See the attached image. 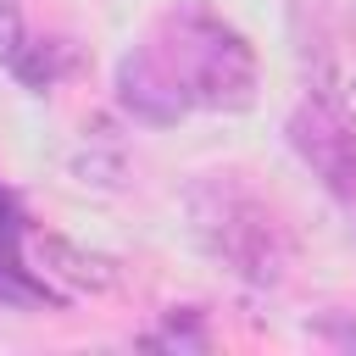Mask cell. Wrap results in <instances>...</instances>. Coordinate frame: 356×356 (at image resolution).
Listing matches in <instances>:
<instances>
[{
  "label": "cell",
  "instance_id": "cell-6",
  "mask_svg": "<svg viewBox=\"0 0 356 356\" xmlns=\"http://www.w3.org/2000/svg\"><path fill=\"white\" fill-rule=\"evenodd\" d=\"M11 67H17V78H22L28 89H56V83L78 67V50H72L67 39H39V44H22Z\"/></svg>",
  "mask_w": 356,
  "mask_h": 356
},
{
  "label": "cell",
  "instance_id": "cell-7",
  "mask_svg": "<svg viewBox=\"0 0 356 356\" xmlns=\"http://www.w3.org/2000/svg\"><path fill=\"white\" fill-rule=\"evenodd\" d=\"M139 345H156V350H206V328H200V312H167L156 334H145Z\"/></svg>",
  "mask_w": 356,
  "mask_h": 356
},
{
  "label": "cell",
  "instance_id": "cell-2",
  "mask_svg": "<svg viewBox=\"0 0 356 356\" xmlns=\"http://www.w3.org/2000/svg\"><path fill=\"white\" fill-rule=\"evenodd\" d=\"M184 211H189V228L206 245V256L222 261L234 278H245V284H278L289 273V261H295L289 228L234 172L195 178L189 195H184Z\"/></svg>",
  "mask_w": 356,
  "mask_h": 356
},
{
  "label": "cell",
  "instance_id": "cell-10",
  "mask_svg": "<svg viewBox=\"0 0 356 356\" xmlns=\"http://www.w3.org/2000/svg\"><path fill=\"white\" fill-rule=\"evenodd\" d=\"M345 106H350V117H356V78L345 83Z\"/></svg>",
  "mask_w": 356,
  "mask_h": 356
},
{
  "label": "cell",
  "instance_id": "cell-5",
  "mask_svg": "<svg viewBox=\"0 0 356 356\" xmlns=\"http://www.w3.org/2000/svg\"><path fill=\"white\" fill-rule=\"evenodd\" d=\"M33 256H39V273L56 284H72V289H111L117 284V273H111V261L106 256H83L78 245H67V239H33Z\"/></svg>",
  "mask_w": 356,
  "mask_h": 356
},
{
  "label": "cell",
  "instance_id": "cell-8",
  "mask_svg": "<svg viewBox=\"0 0 356 356\" xmlns=\"http://www.w3.org/2000/svg\"><path fill=\"white\" fill-rule=\"evenodd\" d=\"M22 50V11L17 0H0V67H11Z\"/></svg>",
  "mask_w": 356,
  "mask_h": 356
},
{
  "label": "cell",
  "instance_id": "cell-3",
  "mask_svg": "<svg viewBox=\"0 0 356 356\" xmlns=\"http://www.w3.org/2000/svg\"><path fill=\"white\" fill-rule=\"evenodd\" d=\"M289 145L339 200H356V117L350 111H339L334 100H300L289 117Z\"/></svg>",
  "mask_w": 356,
  "mask_h": 356
},
{
  "label": "cell",
  "instance_id": "cell-1",
  "mask_svg": "<svg viewBox=\"0 0 356 356\" xmlns=\"http://www.w3.org/2000/svg\"><path fill=\"white\" fill-rule=\"evenodd\" d=\"M117 100L150 128L189 111H245L256 100V50L200 0L161 11L117 61Z\"/></svg>",
  "mask_w": 356,
  "mask_h": 356
},
{
  "label": "cell",
  "instance_id": "cell-9",
  "mask_svg": "<svg viewBox=\"0 0 356 356\" xmlns=\"http://www.w3.org/2000/svg\"><path fill=\"white\" fill-rule=\"evenodd\" d=\"M312 334L328 339V345H339V350H356V323H345V317H323Z\"/></svg>",
  "mask_w": 356,
  "mask_h": 356
},
{
  "label": "cell",
  "instance_id": "cell-4",
  "mask_svg": "<svg viewBox=\"0 0 356 356\" xmlns=\"http://www.w3.org/2000/svg\"><path fill=\"white\" fill-rule=\"evenodd\" d=\"M0 306H61V289L22 261V228L0 234Z\"/></svg>",
  "mask_w": 356,
  "mask_h": 356
}]
</instances>
